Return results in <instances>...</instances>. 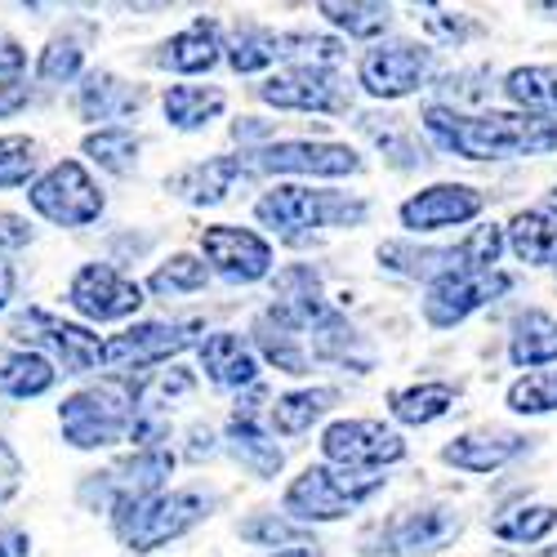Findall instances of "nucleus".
I'll return each instance as SVG.
<instances>
[{
	"label": "nucleus",
	"mask_w": 557,
	"mask_h": 557,
	"mask_svg": "<svg viewBox=\"0 0 557 557\" xmlns=\"http://www.w3.org/2000/svg\"><path fill=\"white\" fill-rule=\"evenodd\" d=\"M250 344L259 352L263 366H272L276 375H290V380H304L312 375V348H308V331L290 312H282L276 304H268L255 321H250Z\"/></svg>",
	"instance_id": "nucleus-23"
},
{
	"label": "nucleus",
	"mask_w": 557,
	"mask_h": 557,
	"mask_svg": "<svg viewBox=\"0 0 557 557\" xmlns=\"http://www.w3.org/2000/svg\"><path fill=\"white\" fill-rule=\"evenodd\" d=\"M339 401H344V393L331 388V384L276 393V397L268 401V424H272L276 437H304V433H312L321 420H326V414H331Z\"/></svg>",
	"instance_id": "nucleus-29"
},
{
	"label": "nucleus",
	"mask_w": 557,
	"mask_h": 557,
	"mask_svg": "<svg viewBox=\"0 0 557 557\" xmlns=\"http://www.w3.org/2000/svg\"><path fill=\"white\" fill-rule=\"evenodd\" d=\"M317 14L326 18L344 40H380L393 27V5L388 0H312Z\"/></svg>",
	"instance_id": "nucleus-34"
},
{
	"label": "nucleus",
	"mask_w": 557,
	"mask_h": 557,
	"mask_svg": "<svg viewBox=\"0 0 557 557\" xmlns=\"http://www.w3.org/2000/svg\"><path fill=\"white\" fill-rule=\"evenodd\" d=\"M246 178H255V170L246 165V152H223V157H206V161H193L178 174H170L165 193L178 197L183 206L210 210V206H223Z\"/></svg>",
	"instance_id": "nucleus-22"
},
{
	"label": "nucleus",
	"mask_w": 557,
	"mask_h": 557,
	"mask_svg": "<svg viewBox=\"0 0 557 557\" xmlns=\"http://www.w3.org/2000/svg\"><path fill=\"white\" fill-rule=\"evenodd\" d=\"M14 286H18V276H14V268L0 259V308H10V299H14Z\"/></svg>",
	"instance_id": "nucleus-54"
},
{
	"label": "nucleus",
	"mask_w": 557,
	"mask_h": 557,
	"mask_svg": "<svg viewBox=\"0 0 557 557\" xmlns=\"http://www.w3.org/2000/svg\"><path fill=\"white\" fill-rule=\"evenodd\" d=\"M81 63H85L81 40L76 36H54L36 59V81L40 85H67L72 76H81Z\"/></svg>",
	"instance_id": "nucleus-43"
},
{
	"label": "nucleus",
	"mask_w": 557,
	"mask_h": 557,
	"mask_svg": "<svg viewBox=\"0 0 557 557\" xmlns=\"http://www.w3.org/2000/svg\"><path fill=\"white\" fill-rule=\"evenodd\" d=\"M268 401H272V393L263 384L242 388L237 406L227 414V429H223V450L259 482H272L286 469V446L276 442V433L268 424Z\"/></svg>",
	"instance_id": "nucleus-12"
},
{
	"label": "nucleus",
	"mask_w": 557,
	"mask_h": 557,
	"mask_svg": "<svg viewBox=\"0 0 557 557\" xmlns=\"http://www.w3.org/2000/svg\"><path fill=\"white\" fill-rule=\"evenodd\" d=\"M463 535V513L446 499L406 504L361 535V557H433Z\"/></svg>",
	"instance_id": "nucleus-6"
},
{
	"label": "nucleus",
	"mask_w": 557,
	"mask_h": 557,
	"mask_svg": "<svg viewBox=\"0 0 557 557\" xmlns=\"http://www.w3.org/2000/svg\"><path fill=\"white\" fill-rule=\"evenodd\" d=\"M32 540L23 531H0V557H27Z\"/></svg>",
	"instance_id": "nucleus-51"
},
{
	"label": "nucleus",
	"mask_w": 557,
	"mask_h": 557,
	"mask_svg": "<svg viewBox=\"0 0 557 557\" xmlns=\"http://www.w3.org/2000/svg\"><path fill=\"white\" fill-rule=\"evenodd\" d=\"M406 5H420V10H433V5H442V0H406Z\"/></svg>",
	"instance_id": "nucleus-56"
},
{
	"label": "nucleus",
	"mask_w": 557,
	"mask_h": 557,
	"mask_svg": "<svg viewBox=\"0 0 557 557\" xmlns=\"http://www.w3.org/2000/svg\"><path fill=\"white\" fill-rule=\"evenodd\" d=\"M227 108V95L219 85H170L161 95L165 125L178 134H201L210 121H219Z\"/></svg>",
	"instance_id": "nucleus-31"
},
{
	"label": "nucleus",
	"mask_w": 557,
	"mask_h": 557,
	"mask_svg": "<svg viewBox=\"0 0 557 557\" xmlns=\"http://www.w3.org/2000/svg\"><path fill=\"white\" fill-rule=\"evenodd\" d=\"M23 246H32V223L18 214H0V255L23 250Z\"/></svg>",
	"instance_id": "nucleus-47"
},
{
	"label": "nucleus",
	"mask_w": 557,
	"mask_h": 557,
	"mask_svg": "<svg viewBox=\"0 0 557 557\" xmlns=\"http://www.w3.org/2000/svg\"><path fill=\"white\" fill-rule=\"evenodd\" d=\"M513 290V272L504 268H486V272H442L433 282H424V326L429 331H455L469 317H478L482 308H491L495 299H504Z\"/></svg>",
	"instance_id": "nucleus-11"
},
{
	"label": "nucleus",
	"mask_w": 557,
	"mask_h": 557,
	"mask_svg": "<svg viewBox=\"0 0 557 557\" xmlns=\"http://www.w3.org/2000/svg\"><path fill=\"white\" fill-rule=\"evenodd\" d=\"M214 499L201 491H152V495H125L108 504V522L112 535L129 548V553H157L174 540H183L188 531H197L210 518Z\"/></svg>",
	"instance_id": "nucleus-3"
},
{
	"label": "nucleus",
	"mask_w": 557,
	"mask_h": 557,
	"mask_svg": "<svg viewBox=\"0 0 557 557\" xmlns=\"http://www.w3.org/2000/svg\"><path fill=\"white\" fill-rule=\"evenodd\" d=\"M201 259L210 276L227 286H259L276 268V250L263 232L242 227V223H210L201 232Z\"/></svg>",
	"instance_id": "nucleus-15"
},
{
	"label": "nucleus",
	"mask_w": 557,
	"mask_h": 557,
	"mask_svg": "<svg viewBox=\"0 0 557 557\" xmlns=\"http://www.w3.org/2000/svg\"><path fill=\"white\" fill-rule=\"evenodd\" d=\"M188 437H193V446H188V459H193V463H201V459H210V455L219 450V446H214V429H210V424H197Z\"/></svg>",
	"instance_id": "nucleus-50"
},
{
	"label": "nucleus",
	"mask_w": 557,
	"mask_h": 557,
	"mask_svg": "<svg viewBox=\"0 0 557 557\" xmlns=\"http://www.w3.org/2000/svg\"><path fill=\"white\" fill-rule=\"evenodd\" d=\"M23 5H27V10H36V14H45L50 5H76V10H95L99 0H23Z\"/></svg>",
	"instance_id": "nucleus-55"
},
{
	"label": "nucleus",
	"mask_w": 557,
	"mask_h": 557,
	"mask_svg": "<svg viewBox=\"0 0 557 557\" xmlns=\"http://www.w3.org/2000/svg\"><path fill=\"white\" fill-rule=\"evenodd\" d=\"M424 138L459 161H527V157H548L557 152V116H535V112H469L450 103H424L420 112Z\"/></svg>",
	"instance_id": "nucleus-1"
},
{
	"label": "nucleus",
	"mask_w": 557,
	"mask_h": 557,
	"mask_svg": "<svg viewBox=\"0 0 557 557\" xmlns=\"http://www.w3.org/2000/svg\"><path fill=\"white\" fill-rule=\"evenodd\" d=\"M499 95L508 108L535 112V116H557V63H527L499 76Z\"/></svg>",
	"instance_id": "nucleus-35"
},
{
	"label": "nucleus",
	"mask_w": 557,
	"mask_h": 557,
	"mask_svg": "<svg viewBox=\"0 0 557 557\" xmlns=\"http://www.w3.org/2000/svg\"><path fill=\"white\" fill-rule=\"evenodd\" d=\"M121 10H134V14H161V10H170L174 0H116Z\"/></svg>",
	"instance_id": "nucleus-53"
},
{
	"label": "nucleus",
	"mask_w": 557,
	"mask_h": 557,
	"mask_svg": "<svg viewBox=\"0 0 557 557\" xmlns=\"http://www.w3.org/2000/svg\"><path fill=\"white\" fill-rule=\"evenodd\" d=\"M508 366L513 370L557 366V317L553 312L527 308L513 321V335H508Z\"/></svg>",
	"instance_id": "nucleus-32"
},
{
	"label": "nucleus",
	"mask_w": 557,
	"mask_h": 557,
	"mask_svg": "<svg viewBox=\"0 0 557 557\" xmlns=\"http://www.w3.org/2000/svg\"><path fill=\"white\" fill-rule=\"evenodd\" d=\"M380 272L401 282H433L442 272H486L504 259V223H478L455 246H414V242H380Z\"/></svg>",
	"instance_id": "nucleus-5"
},
{
	"label": "nucleus",
	"mask_w": 557,
	"mask_h": 557,
	"mask_svg": "<svg viewBox=\"0 0 557 557\" xmlns=\"http://www.w3.org/2000/svg\"><path fill=\"white\" fill-rule=\"evenodd\" d=\"M54 384H59V366L36 348H23V352L5 357V366H0V393L14 397V401L45 397Z\"/></svg>",
	"instance_id": "nucleus-37"
},
{
	"label": "nucleus",
	"mask_w": 557,
	"mask_h": 557,
	"mask_svg": "<svg viewBox=\"0 0 557 557\" xmlns=\"http://www.w3.org/2000/svg\"><path fill=\"white\" fill-rule=\"evenodd\" d=\"M504 406H508V414H522V420H540V414H553V410H557V370H548V366L522 370V375L508 384Z\"/></svg>",
	"instance_id": "nucleus-41"
},
{
	"label": "nucleus",
	"mask_w": 557,
	"mask_h": 557,
	"mask_svg": "<svg viewBox=\"0 0 557 557\" xmlns=\"http://www.w3.org/2000/svg\"><path fill=\"white\" fill-rule=\"evenodd\" d=\"M504 250L527 268H557V201H535L508 219Z\"/></svg>",
	"instance_id": "nucleus-26"
},
{
	"label": "nucleus",
	"mask_w": 557,
	"mask_h": 557,
	"mask_svg": "<svg viewBox=\"0 0 557 557\" xmlns=\"http://www.w3.org/2000/svg\"><path fill=\"white\" fill-rule=\"evenodd\" d=\"M157 63L174 76H206L223 63V27L214 18H193L183 32H174L165 45H161V54Z\"/></svg>",
	"instance_id": "nucleus-28"
},
{
	"label": "nucleus",
	"mask_w": 557,
	"mask_h": 557,
	"mask_svg": "<svg viewBox=\"0 0 557 557\" xmlns=\"http://www.w3.org/2000/svg\"><path fill=\"white\" fill-rule=\"evenodd\" d=\"M259 227H268L272 237H282L286 246H308L317 232H344L361 227L370 219V201L339 193V188H312L308 183H276L255 201Z\"/></svg>",
	"instance_id": "nucleus-2"
},
{
	"label": "nucleus",
	"mask_w": 557,
	"mask_h": 557,
	"mask_svg": "<svg viewBox=\"0 0 557 557\" xmlns=\"http://www.w3.org/2000/svg\"><path fill=\"white\" fill-rule=\"evenodd\" d=\"M263 557H326V553H321V544L304 540V544H286V548H276V553H263Z\"/></svg>",
	"instance_id": "nucleus-52"
},
{
	"label": "nucleus",
	"mask_w": 557,
	"mask_h": 557,
	"mask_svg": "<svg viewBox=\"0 0 557 557\" xmlns=\"http://www.w3.org/2000/svg\"><path fill=\"white\" fill-rule=\"evenodd\" d=\"M197 361L206 370L210 388H219V393H242V388L259 384V370H263L255 344L246 335H237V331H210V335H201L197 339Z\"/></svg>",
	"instance_id": "nucleus-24"
},
{
	"label": "nucleus",
	"mask_w": 557,
	"mask_h": 557,
	"mask_svg": "<svg viewBox=\"0 0 557 557\" xmlns=\"http://www.w3.org/2000/svg\"><path fill=\"white\" fill-rule=\"evenodd\" d=\"M433 72H437V50L429 40L380 36L357 59V89L375 103H401L410 95H420V89H433Z\"/></svg>",
	"instance_id": "nucleus-7"
},
{
	"label": "nucleus",
	"mask_w": 557,
	"mask_h": 557,
	"mask_svg": "<svg viewBox=\"0 0 557 557\" xmlns=\"http://www.w3.org/2000/svg\"><path fill=\"white\" fill-rule=\"evenodd\" d=\"M27 99H32V89H27L23 76H0V121L14 116V112H23Z\"/></svg>",
	"instance_id": "nucleus-46"
},
{
	"label": "nucleus",
	"mask_w": 557,
	"mask_h": 557,
	"mask_svg": "<svg viewBox=\"0 0 557 557\" xmlns=\"http://www.w3.org/2000/svg\"><path fill=\"white\" fill-rule=\"evenodd\" d=\"M557 531V504H513V508H504V513H495L491 522V535L499 544H544L548 535Z\"/></svg>",
	"instance_id": "nucleus-38"
},
{
	"label": "nucleus",
	"mask_w": 557,
	"mask_h": 557,
	"mask_svg": "<svg viewBox=\"0 0 557 557\" xmlns=\"http://www.w3.org/2000/svg\"><path fill=\"white\" fill-rule=\"evenodd\" d=\"M36 178V144L23 134L0 138V193L5 188H27Z\"/></svg>",
	"instance_id": "nucleus-44"
},
{
	"label": "nucleus",
	"mask_w": 557,
	"mask_h": 557,
	"mask_svg": "<svg viewBox=\"0 0 557 557\" xmlns=\"http://www.w3.org/2000/svg\"><path fill=\"white\" fill-rule=\"evenodd\" d=\"M317 450L326 463H339V469H366V473H384V469H393V463H401L410 455L397 424L361 420V414L331 420L326 429H321Z\"/></svg>",
	"instance_id": "nucleus-13"
},
{
	"label": "nucleus",
	"mask_w": 557,
	"mask_h": 557,
	"mask_svg": "<svg viewBox=\"0 0 557 557\" xmlns=\"http://www.w3.org/2000/svg\"><path fill=\"white\" fill-rule=\"evenodd\" d=\"M237 535L255 548H286V544H304L312 540V527L286 518V513H255L246 522H237Z\"/></svg>",
	"instance_id": "nucleus-42"
},
{
	"label": "nucleus",
	"mask_w": 557,
	"mask_h": 557,
	"mask_svg": "<svg viewBox=\"0 0 557 557\" xmlns=\"http://www.w3.org/2000/svg\"><path fill=\"white\" fill-rule=\"evenodd\" d=\"M134 384L129 380H103V384H89L72 397H63L59 406V429L63 442L76 450H103L129 437L134 424Z\"/></svg>",
	"instance_id": "nucleus-8"
},
{
	"label": "nucleus",
	"mask_w": 557,
	"mask_h": 557,
	"mask_svg": "<svg viewBox=\"0 0 557 557\" xmlns=\"http://www.w3.org/2000/svg\"><path fill=\"white\" fill-rule=\"evenodd\" d=\"M388 486L384 473H366V469H339V463H308L299 478L282 491V513L304 522V527H331L375 499Z\"/></svg>",
	"instance_id": "nucleus-4"
},
{
	"label": "nucleus",
	"mask_w": 557,
	"mask_h": 557,
	"mask_svg": "<svg viewBox=\"0 0 557 557\" xmlns=\"http://www.w3.org/2000/svg\"><path fill=\"white\" fill-rule=\"evenodd\" d=\"M388 406V420L397 429H429L437 420L459 406V384L450 380H420V384H406V388H393L384 397Z\"/></svg>",
	"instance_id": "nucleus-30"
},
{
	"label": "nucleus",
	"mask_w": 557,
	"mask_h": 557,
	"mask_svg": "<svg viewBox=\"0 0 557 557\" xmlns=\"http://www.w3.org/2000/svg\"><path fill=\"white\" fill-rule=\"evenodd\" d=\"M210 286V268L201 255H170L165 263H157V272L144 282V295L157 299H183V295H197Z\"/></svg>",
	"instance_id": "nucleus-39"
},
{
	"label": "nucleus",
	"mask_w": 557,
	"mask_h": 557,
	"mask_svg": "<svg viewBox=\"0 0 557 557\" xmlns=\"http://www.w3.org/2000/svg\"><path fill=\"white\" fill-rule=\"evenodd\" d=\"M255 99L276 112H304V116H348L352 112V81L335 63H282L263 72L255 85Z\"/></svg>",
	"instance_id": "nucleus-9"
},
{
	"label": "nucleus",
	"mask_w": 557,
	"mask_h": 557,
	"mask_svg": "<svg viewBox=\"0 0 557 557\" xmlns=\"http://www.w3.org/2000/svg\"><path fill=\"white\" fill-rule=\"evenodd\" d=\"M144 103H148L144 85H129L116 72H85L81 76V89H76V112L89 125H99V121L103 125L129 121V116L144 112Z\"/></svg>",
	"instance_id": "nucleus-27"
},
{
	"label": "nucleus",
	"mask_w": 557,
	"mask_h": 557,
	"mask_svg": "<svg viewBox=\"0 0 557 557\" xmlns=\"http://www.w3.org/2000/svg\"><path fill=\"white\" fill-rule=\"evenodd\" d=\"M486 210V193L473 188V183H429V188L410 193L397 206V223L410 232V237H433V232H455L478 223Z\"/></svg>",
	"instance_id": "nucleus-17"
},
{
	"label": "nucleus",
	"mask_w": 557,
	"mask_h": 557,
	"mask_svg": "<svg viewBox=\"0 0 557 557\" xmlns=\"http://www.w3.org/2000/svg\"><path fill=\"white\" fill-rule=\"evenodd\" d=\"M201 339V326L197 321H134L129 331L112 335L103 344V366L112 370H148V366H161L178 352L197 348Z\"/></svg>",
	"instance_id": "nucleus-19"
},
{
	"label": "nucleus",
	"mask_w": 557,
	"mask_h": 557,
	"mask_svg": "<svg viewBox=\"0 0 557 557\" xmlns=\"http://www.w3.org/2000/svg\"><path fill=\"white\" fill-rule=\"evenodd\" d=\"M27 206L45 219V223H59V227H85L95 223L108 206L103 188L81 161H59L45 174H36L27 183Z\"/></svg>",
	"instance_id": "nucleus-14"
},
{
	"label": "nucleus",
	"mask_w": 557,
	"mask_h": 557,
	"mask_svg": "<svg viewBox=\"0 0 557 557\" xmlns=\"http://www.w3.org/2000/svg\"><path fill=\"white\" fill-rule=\"evenodd\" d=\"M170 473H174V450H170V446H134V455L116 459L112 469L89 473V482L81 486V499L89 504V499L99 495V508L108 513L112 499L165 491V486H170Z\"/></svg>",
	"instance_id": "nucleus-20"
},
{
	"label": "nucleus",
	"mask_w": 557,
	"mask_h": 557,
	"mask_svg": "<svg viewBox=\"0 0 557 557\" xmlns=\"http://www.w3.org/2000/svg\"><path fill=\"white\" fill-rule=\"evenodd\" d=\"M23 486V463L10 450V442H0V499H10Z\"/></svg>",
	"instance_id": "nucleus-48"
},
{
	"label": "nucleus",
	"mask_w": 557,
	"mask_h": 557,
	"mask_svg": "<svg viewBox=\"0 0 557 557\" xmlns=\"http://www.w3.org/2000/svg\"><path fill=\"white\" fill-rule=\"evenodd\" d=\"M357 134L366 138L375 152H384V161L397 170V174H410V170H420L429 165V148H424V138H420V125H414L410 116L401 112H357L352 116Z\"/></svg>",
	"instance_id": "nucleus-25"
},
{
	"label": "nucleus",
	"mask_w": 557,
	"mask_h": 557,
	"mask_svg": "<svg viewBox=\"0 0 557 557\" xmlns=\"http://www.w3.org/2000/svg\"><path fill=\"white\" fill-rule=\"evenodd\" d=\"M527 450H531V437L518 433V429H469V433L450 437L437 450V459L446 463V469H455V473L491 478V473L508 469V463H518Z\"/></svg>",
	"instance_id": "nucleus-21"
},
{
	"label": "nucleus",
	"mask_w": 557,
	"mask_h": 557,
	"mask_svg": "<svg viewBox=\"0 0 557 557\" xmlns=\"http://www.w3.org/2000/svg\"><path fill=\"white\" fill-rule=\"evenodd\" d=\"M67 304L95 321V326H108V321H129L138 308H144V282H134L112 263H81L76 276L67 282Z\"/></svg>",
	"instance_id": "nucleus-18"
},
{
	"label": "nucleus",
	"mask_w": 557,
	"mask_h": 557,
	"mask_svg": "<svg viewBox=\"0 0 557 557\" xmlns=\"http://www.w3.org/2000/svg\"><path fill=\"white\" fill-rule=\"evenodd\" d=\"M134 406L144 414H165L174 410L178 401H188L197 393V375L188 366H170L165 370H144V375H134Z\"/></svg>",
	"instance_id": "nucleus-36"
},
{
	"label": "nucleus",
	"mask_w": 557,
	"mask_h": 557,
	"mask_svg": "<svg viewBox=\"0 0 557 557\" xmlns=\"http://www.w3.org/2000/svg\"><path fill=\"white\" fill-rule=\"evenodd\" d=\"M138 134L129 129V125H103V129H95V134H85V144H81V152L95 161L99 170H108V174H129L134 165H138Z\"/></svg>",
	"instance_id": "nucleus-40"
},
{
	"label": "nucleus",
	"mask_w": 557,
	"mask_h": 557,
	"mask_svg": "<svg viewBox=\"0 0 557 557\" xmlns=\"http://www.w3.org/2000/svg\"><path fill=\"white\" fill-rule=\"evenodd\" d=\"M255 174L282 178H357L366 170L361 152L331 138H268V144L242 148Z\"/></svg>",
	"instance_id": "nucleus-10"
},
{
	"label": "nucleus",
	"mask_w": 557,
	"mask_h": 557,
	"mask_svg": "<svg viewBox=\"0 0 557 557\" xmlns=\"http://www.w3.org/2000/svg\"><path fill=\"white\" fill-rule=\"evenodd\" d=\"M223 63L237 76H259L282 63V32H272L263 23H242L232 27L223 40Z\"/></svg>",
	"instance_id": "nucleus-33"
},
{
	"label": "nucleus",
	"mask_w": 557,
	"mask_h": 557,
	"mask_svg": "<svg viewBox=\"0 0 557 557\" xmlns=\"http://www.w3.org/2000/svg\"><path fill=\"white\" fill-rule=\"evenodd\" d=\"M10 331L18 344H36V348L50 352V361L63 370V375H95L103 366V339L95 331L76 326V321H63V317H50L45 308L18 312Z\"/></svg>",
	"instance_id": "nucleus-16"
},
{
	"label": "nucleus",
	"mask_w": 557,
	"mask_h": 557,
	"mask_svg": "<svg viewBox=\"0 0 557 557\" xmlns=\"http://www.w3.org/2000/svg\"><path fill=\"white\" fill-rule=\"evenodd\" d=\"M27 67V50L14 36H0V76H18Z\"/></svg>",
	"instance_id": "nucleus-49"
},
{
	"label": "nucleus",
	"mask_w": 557,
	"mask_h": 557,
	"mask_svg": "<svg viewBox=\"0 0 557 557\" xmlns=\"http://www.w3.org/2000/svg\"><path fill=\"white\" fill-rule=\"evenodd\" d=\"M424 32H429V40H442V45H463L469 36H478V23H469V18H450V14H429Z\"/></svg>",
	"instance_id": "nucleus-45"
}]
</instances>
